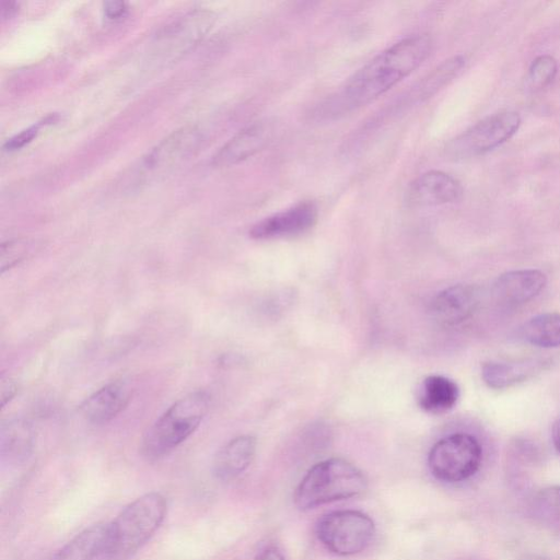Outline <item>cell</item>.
Masks as SVG:
<instances>
[{"mask_svg":"<svg viewBox=\"0 0 560 560\" xmlns=\"http://www.w3.org/2000/svg\"><path fill=\"white\" fill-rule=\"evenodd\" d=\"M431 38L412 35L387 47L354 72L324 105L328 116L358 109L412 73L430 55Z\"/></svg>","mask_w":560,"mask_h":560,"instance_id":"cell-1","label":"cell"},{"mask_svg":"<svg viewBox=\"0 0 560 560\" xmlns=\"http://www.w3.org/2000/svg\"><path fill=\"white\" fill-rule=\"evenodd\" d=\"M368 486L363 472L342 458H329L314 465L295 488L293 500L299 510L349 499Z\"/></svg>","mask_w":560,"mask_h":560,"instance_id":"cell-2","label":"cell"},{"mask_svg":"<svg viewBox=\"0 0 560 560\" xmlns=\"http://www.w3.org/2000/svg\"><path fill=\"white\" fill-rule=\"evenodd\" d=\"M165 513L166 501L159 492L145 493L129 503L109 523L106 556L124 559L135 553L160 527Z\"/></svg>","mask_w":560,"mask_h":560,"instance_id":"cell-3","label":"cell"},{"mask_svg":"<svg viewBox=\"0 0 560 560\" xmlns=\"http://www.w3.org/2000/svg\"><path fill=\"white\" fill-rule=\"evenodd\" d=\"M209 404L210 397L203 390L194 392L173 404L144 434L143 454L156 458L184 442L199 427Z\"/></svg>","mask_w":560,"mask_h":560,"instance_id":"cell-4","label":"cell"},{"mask_svg":"<svg viewBox=\"0 0 560 560\" xmlns=\"http://www.w3.org/2000/svg\"><path fill=\"white\" fill-rule=\"evenodd\" d=\"M481 462V444L474 435L464 432L439 440L428 455L432 476L448 483L469 479L479 470Z\"/></svg>","mask_w":560,"mask_h":560,"instance_id":"cell-5","label":"cell"},{"mask_svg":"<svg viewBox=\"0 0 560 560\" xmlns=\"http://www.w3.org/2000/svg\"><path fill=\"white\" fill-rule=\"evenodd\" d=\"M374 533L373 520L355 510L330 512L316 525L318 540L337 556H352L363 551L370 545Z\"/></svg>","mask_w":560,"mask_h":560,"instance_id":"cell-6","label":"cell"},{"mask_svg":"<svg viewBox=\"0 0 560 560\" xmlns=\"http://www.w3.org/2000/svg\"><path fill=\"white\" fill-rule=\"evenodd\" d=\"M520 125L521 117L516 112L495 113L452 139L445 147V153L453 160L483 154L513 137Z\"/></svg>","mask_w":560,"mask_h":560,"instance_id":"cell-7","label":"cell"},{"mask_svg":"<svg viewBox=\"0 0 560 560\" xmlns=\"http://www.w3.org/2000/svg\"><path fill=\"white\" fill-rule=\"evenodd\" d=\"M202 135L196 126H184L161 140L143 159L137 173L140 182L168 174L199 149Z\"/></svg>","mask_w":560,"mask_h":560,"instance_id":"cell-8","label":"cell"},{"mask_svg":"<svg viewBox=\"0 0 560 560\" xmlns=\"http://www.w3.org/2000/svg\"><path fill=\"white\" fill-rule=\"evenodd\" d=\"M214 15L208 10L190 11L164 26L154 38V49L163 58H176L211 28Z\"/></svg>","mask_w":560,"mask_h":560,"instance_id":"cell-9","label":"cell"},{"mask_svg":"<svg viewBox=\"0 0 560 560\" xmlns=\"http://www.w3.org/2000/svg\"><path fill=\"white\" fill-rule=\"evenodd\" d=\"M318 217L313 201H301L257 222L249 231L255 240H270L303 234L312 229Z\"/></svg>","mask_w":560,"mask_h":560,"instance_id":"cell-10","label":"cell"},{"mask_svg":"<svg viewBox=\"0 0 560 560\" xmlns=\"http://www.w3.org/2000/svg\"><path fill=\"white\" fill-rule=\"evenodd\" d=\"M275 125L269 120L256 121L232 137L213 155L218 167L237 164L265 149L273 139Z\"/></svg>","mask_w":560,"mask_h":560,"instance_id":"cell-11","label":"cell"},{"mask_svg":"<svg viewBox=\"0 0 560 560\" xmlns=\"http://www.w3.org/2000/svg\"><path fill=\"white\" fill-rule=\"evenodd\" d=\"M463 194L460 183L442 171H429L415 178L407 190V201L417 207L440 206L457 201Z\"/></svg>","mask_w":560,"mask_h":560,"instance_id":"cell-12","label":"cell"},{"mask_svg":"<svg viewBox=\"0 0 560 560\" xmlns=\"http://www.w3.org/2000/svg\"><path fill=\"white\" fill-rule=\"evenodd\" d=\"M547 278L537 269L512 270L493 282V300L503 306H517L536 298L545 288Z\"/></svg>","mask_w":560,"mask_h":560,"instance_id":"cell-13","label":"cell"},{"mask_svg":"<svg viewBox=\"0 0 560 560\" xmlns=\"http://www.w3.org/2000/svg\"><path fill=\"white\" fill-rule=\"evenodd\" d=\"M478 305L479 292L476 287L455 284L435 295L430 305V313L439 324L455 326L471 317Z\"/></svg>","mask_w":560,"mask_h":560,"instance_id":"cell-14","label":"cell"},{"mask_svg":"<svg viewBox=\"0 0 560 560\" xmlns=\"http://www.w3.org/2000/svg\"><path fill=\"white\" fill-rule=\"evenodd\" d=\"M130 397L128 383L115 381L86 398L81 405V412L88 421L103 424L115 418L127 406Z\"/></svg>","mask_w":560,"mask_h":560,"instance_id":"cell-15","label":"cell"},{"mask_svg":"<svg viewBox=\"0 0 560 560\" xmlns=\"http://www.w3.org/2000/svg\"><path fill=\"white\" fill-rule=\"evenodd\" d=\"M550 361L547 359H523L513 362H486L481 376L486 385L493 389H503L520 384L541 373Z\"/></svg>","mask_w":560,"mask_h":560,"instance_id":"cell-16","label":"cell"},{"mask_svg":"<svg viewBox=\"0 0 560 560\" xmlns=\"http://www.w3.org/2000/svg\"><path fill=\"white\" fill-rule=\"evenodd\" d=\"M255 451L256 440L250 435H241L231 440L214 457V475L225 481L234 479L250 465Z\"/></svg>","mask_w":560,"mask_h":560,"instance_id":"cell-17","label":"cell"},{"mask_svg":"<svg viewBox=\"0 0 560 560\" xmlns=\"http://www.w3.org/2000/svg\"><path fill=\"white\" fill-rule=\"evenodd\" d=\"M109 523L92 525L60 549L55 560H94L107 553Z\"/></svg>","mask_w":560,"mask_h":560,"instance_id":"cell-18","label":"cell"},{"mask_svg":"<svg viewBox=\"0 0 560 560\" xmlns=\"http://www.w3.org/2000/svg\"><path fill=\"white\" fill-rule=\"evenodd\" d=\"M459 388L451 378L442 375L427 376L418 390V404L427 412L440 415L451 410L457 402Z\"/></svg>","mask_w":560,"mask_h":560,"instance_id":"cell-19","label":"cell"},{"mask_svg":"<svg viewBox=\"0 0 560 560\" xmlns=\"http://www.w3.org/2000/svg\"><path fill=\"white\" fill-rule=\"evenodd\" d=\"M535 523L560 535V486H549L537 491L528 505Z\"/></svg>","mask_w":560,"mask_h":560,"instance_id":"cell-20","label":"cell"},{"mask_svg":"<svg viewBox=\"0 0 560 560\" xmlns=\"http://www.w3.org/2000/svg\"><path fill=\"white\" fill-rule=\"evenodd\" d=\"M521 336L536 347H560V314L544 313L532 317L521 327Z\"/></svg>","mask_w":560,"mask_h":560,"instance_id":"cell-21","label":"cell"},{"mask_svg":"<svg viewBox=\"0 0 560 560\" xmlns=\"http://www.w3.org/2000/svg\"><path fill=\"white\" fill-rule=\"evenodd\" d=\"M465 58L454 56L442 62L423 78L411 92L410 97L418 101L427 100L447 85L464 68Z\"/></svg>","mask_w":560,"mask_h":560,"instance_id":"cell-22","label":"cell"},{"mask_svg":"<svg viewBox=\"0 0 560 560\" xmlns=\"http://www.w3.org/2000/svg\"><path fill=\"white\" fill-rule=\"evenodd\" d=\"M32 444L33 432L25 421L11 420L2 425L1 450L3 456L22 459L30 453Z\"/></svg>","mask_w":560,"mask_h":560,"instance_id":"cell-23","label":"cell"},{"mask_svg":"<svg viewBox=\"0 0 560 560\" xmlns=\"http://www.w3.org/2000/svg\"><path fill=\"white\" fill-rule=\"evenodd\" d=\"M558 65L550 55L535 58L529 67L528 79L532 88L541 89L548 85L556 77Z\"/></svg>","mask_w":560,"mask_h":560,"instance_id":"cell-24","label":"cell"},{"mask_svg":"<svg viewBox=\"0 0 560 560\" xmlns=\"http://www.w3.org/2000/svg\"><path fill=\"white\" fill-rule=\"evenodd\" d=\"M34 249V243L25 238L11 240L2 243L0 249V268L3 273L23 260Z\"/></svg>","mask_w":560,"mask_h":560,"instance_id":"cell-25","label":"cell"},{"mask_svg":"<svg viewBox=\"0 0 560 560\" xmlns=\"http://www.w3.org/2000/svg\"><path fill=\"white\" fill-rule=\"evenodd\" d=\"M39 126H40L39 124H36V125H33V126L22 130L20 133L15 135L11 139H9L4 143L3 148L7 151H15V150L23 148L24 145L30 143L36 137V135L38 133V130H39Z\"/></svg>","mask_w":560,"mask_h":560,"instance_id":"cell-26","label":"cell"},{"mask_svg":"<svg viewBox=\"0 0 560 560\" xmlns=\"http://www.w3.org/2000/svg\"><path fill=\"white\" fill-rule=\"evenodd\" d=\"M127 12V4L124 1H106L104 2V13L110 20L122 18Z\"/></svg>","mask_w":560,"mask_h":560,"instance_id":"cell-27","label":"cell"},{"mask_svg":"<svg viewBox=\"0 0 560 560\" xmlns=\"http://www.w3.org/2000/svg\"><path fill=\"white\" fill-rule=\"evenodd\" d=\"M16 393V385L15 383L8 378L1 380V386H0V398H1V407L3 408L15 395Z\"/></svg>","mask_w":560,"mask_h":560,"instance_id":"cell-28","label":"cell"},{"mask_svg":"<svg viewBox=\"0 0 560 560\" xmlns=\"http://www.w3.org/2000/svg\"><path fill=\"white\" fill-rule=\"evenodd\" d=\"M255 560H285V558L277 547L270 546L261 550Z\"/></svg>","mask_w":560,"mask_h":560,"instance_id":"cell-29","label":"cell"},{"mask_svg":"<svg viewBox=\"0 0 560 560\" xmlns=\"http://www.w3.org/2000/svg\"><path fill=\"white\" fill-rule=\"evenodd\" d=\"M16 2L3 1L1 3V18L7 19L11 16L16 11Z\"/></svg>","mask_w":560,"mask_h":560,"instance_id":"cell-30","label":"cell"},{"mask_svg":"<svg viewBox=\"0 0 560 560\" xmlns=\"http://www.w3.org/2000/svg\"><path fill=\"white\" fill-rule=\"evenodd\" d=\"M551 439H552V443L555 445V448L560 454V418L552 425Z\"/></svg>","mask_w":560,"mask_h":560,"instance_id":"cell-31","label":"cell"},{"mask_svg":"<svg viewBox=\"0 0 560 560\" xmlns=\"http://www.w3.org/2000/svg\"><path fill=\"white\" fill-rule=\"evenodd\" d=\"M524 560H545V559L541 557H538V556H530V557L525 558Z\"/></svg>","mask_w":560,"mask_h":560,"instance_id":"cell-32","label":"cell"}]
</instances>
